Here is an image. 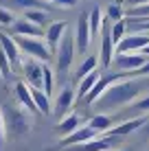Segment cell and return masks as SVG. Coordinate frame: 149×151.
<instances>
[{"label": "cell", "mask_w": 149, "mask_h": 151, "mask_svg": "<svg viewBox=\"0 0 149 151\" xmlns=\"http://www.w3.org/2000/svg\"><path fill=\"white\" fill-rule=\"evenodd\" d=\"M143 83L136 81V79H121L116 83H112L107 88V92L99 101L94 103L99 110H114V107H123V105H130L132 101L138 96V92H143Z\"/></svg>", "instance_id": "obj_1"}, {"label": "cell", "mask_w": 149, "mask_h": 151, "mask_svg": "<svg viewBox=\"0 0 149 151\" xmlns=\"http://www.w3.org/2000/svg\"><path fill=\"white\" fill-rule=\"evenodd\" d=\"M4 118V129L11 134L13 138L27 136L31 132V118L24 112V107H11V105H0Z\"/></svg>", "instance_id": "obj_2"}, {"label": "cell", "mask_w": 149, "mask_h": 151, "mask_svg": "<svg viewBox=\"0 0 149 151\" xmlns=\"http://www.w3.org/2000/svg\"><path fill=\"white\" fill-rule=\"evenodd\" d=\"M15 42H18L20 50H22L27 57H33V59H40L44 64H48V59L53 57L48 44H46L44 37H24V35H13Z\"/></svg>", "instance_id": "obj_3"}, {"label": "cell", "mask_w": 149, "mask_h": 151, "mask_svg": "<svg viewBox=\"0 0 149 151\" xmlns=\"http://www.w3.org/2000/svg\"><path fill=\"white\" fill-rule=\"evenodd\" d=\"M75 53H77V46H75V33L66 31L64 40L59 42V48L55 53V70L59 75H66L73 66V59H75Z\"/></svg>", "instance_id": "obj_4"}, {"label": "cell", "mask_w": 149, "mask_h": 151, "mask_svg": "<svg viewBox=\"0 0 149 151\" xmlns=\"http://www.w3.org/2000/svg\"><path fill=\"white\" fill-rule=\"evenodd\" d=\"M112 20H103V29H101V48H99V61L103 66V70H107L112 64H114V57H116V44L112 42Z\"/></svg>", "instance_id": "obj_5"}, {"label": "cell", "mask_w": 149, "mask_h": 151, "mask_svg": "<svg viewBox=\"0 0 149 151\" xmlns=\"http://www.w3.org/2000/svg\"><path fill=\"white\" fill-rule=\"evenodd\" d=\"M20 70L24 75V81L31 88H42L44 86V61L27 57V59H22V68Z\"/></svg>", "instance_id": "obj_6"}, {"label": "cell", "mask_w": 149, "mask_h": 151, "mask_svg": "<svg viewBox=\"0 0 149 151\" xmlns=\"http://www.w3.org/2000/svg\"><path fill=\"white\" fill-rule=\"evenodd\" d=\"M75 103H77V90L68 83V86H64L57 92V99H55V105H53V114L61 121L64 116L70 114V110H73Z\"/></svg>", "instance_id": "obj_7"}, {"label": "cell", "mask_w": 149, "mask_h": 151, "mask_svg": "<svg viewBox=\"0 0 149 151\" xmlns=\"http://www.w3.org/2000/svg\"><path fill=\"white\" fill-rule=\"evenodd\" d=\"M90 42H92L90 15L88 13H81L79 20H77V29H75V46H77V53L86 57V53H88V48H90Z\"/></svg>", "instance_id": "obj_8"}, {"label": "cell", "mask_w": 149, "mask_h": 151, "mask_svg": "<svg viewBox=\"0 0 149 151\" xmlns=\"http://www.w3.org/2000/svg\"><path fill=\"white\" fill-rule=\"evenodd\" d=\"M149 57L143 53H116L114 57V66L119 68V72H138V68L147 64Z\"/></svg>", "instance_id": "obj_9"}, {"label": "cell", "mask_w": 149, "mask_h": 151, "mask_svg": "<svg viewBox=\"0 0 149 151\" xmlns=\"http://www.w3.org/2000/svg\"><path fill=\"white\" fill-rule=\"evenodd\" d=\"M119 142V136H112V134H103V136H96L90 142L83 145H75L70 151H114V145Z\"/></svg>", "instance_id": "obj_10"}, {"label": "cell", "mask_w": 149, "mask_h": 151, "mask_svg": "<svg viewBox=\"0 0 149 151\" xmlns=\"http://www.w3.org/2000/svg\"><path fill=\"white\" fill-rule=\"evenodd\" d=\"M0 48L7 53L9 61H11L13 70L15 68H22V50H20L18 42H15L13 35H7L4 31H0Z\"/></svg>", "instance_id": "obj_11"}, {"label": "cell", "mask_w": 149, "mask_h": 151, "mask_svg": "<svg viewBox=\"0 0 149 151\" xmlns=\"http://www.w3.org/2000/svg\"><path fill=\"white\" fill-rule=\"evenodd\" d=\"M66 31H68V24H66L64 20L50 22L48 27H46L44 40H46V44H48V48H50V53H53V57H55V53H57V48H59V42L64 40Z\"/></svg>", "instance_id": "obj_12"}, {"label": "cell", "mask_w": 149, "mask_h": 151, "mask_svg": "<svg viewBox=\"0 0 149 151\" xmlns=\"http://www.w3.org/2000/svg\"><path fill=\"white\" fill-rule=\"evenodd\" d=\"M147 44H149V33L125 35L121 40V44H116V53H140Z\"/></svg>", "instance_id": "obj_13"}, {"label": "cell", "mask_w": 149, "mask_h": 151, "mask_svg": "<svg viewBox=\"0 0 149 151\" xmlns=\"http://www.w3.org/2000/svg\"><path fill=\"white\" fill-rule=\"evenodd\" d=\"M96 136H101V134H96L94 129L90 127V125H86V127L75 129L70 136L61 138V147H75V145H83V142H90V140H94Z\"/></svg>", "instance_id": "obj_14"}, {"label": "cell", "mask_w": 149, "mask_h": 151, "mask_svg": "<svg viewBox=\"0 0 149 151\" xmlns=\"http://www.w3.org/2000/svg\"><path fill=\"white\" fill-rule=\"evenodd\" d=\"M11 31H13V35H24V37H44V33H46V31H42V27L29 22L27 18L15 20L11 24Z\"/></svg>", "instance_id": "obj_15"}, {"label": "cell", "mask_w": 149, "mask_h": 151, "mask_svg": "<svg viewBox=\"0 0 149 151\" xmlns=\"http://www.w3.org/2000/svg\"><path fill=\"white\" fill-rule=\"evenodd\" d=\"M149 123V118L147 116H136V118H130V121H125V123H121L119 127H112L107 134H112V136H127V134H132V132H136V129H140V127H145V125Z\"/></svg>", "instance_id": "obj_16"}, {"label": "cell", "mask_w": 149, "mask_h": 151, "mask_svg": "<svg viewBox=\"0 0 149 151\" xmlns=\"http://www.w3.org/2000/svg\"><path fill=\"white\" fill-rule=\"evenodd\" d=\"M15 96H18V101H20V105L24 107L27 112H37V107H35V101H33V94H31V86L27 81H18L15 83Z\"/></svg>", "instance_id": "obj_17"}, {"label": "cell", "mask_w": 149, "mask_h": 151, "mask_svg": "<svg viewBox=\"0 0 149 151\" xmlns=\"http://www.w3.org/2000/svg\"><path fill=\"white\" fill-rule=\"evenodd\" d=\"M31 94H33L35 107H37L40 114H44V116H50V114H53V107H50V96L46 94L42 88H31Z\"/></svg>", "instance_id": "obj_18"}, {"label": "cell", "mask_w": 149, "mask_h": 151, "mask_svg": "<svg viewBox=\"0 0 149 151\" xmlns=\"http://www.w3.org/2000/svg\"><path fill=\"white\" fill-rule=\"evenodd\" d=\"M79 127H81V118L77 116V114L70 112L68 116H64L57 123V134H59L61 138H66V136H70V134H73L75 129H79Z\"/></svg>", "instance_id": "obj_19"}, {"label": "cell", "mask_w": 149, "mask_h": 151, "mask_svg": "<svg viewBox=\"0 0 149 151\" xmlns=\"http://www.w3.org/2000/svg\"><path fill=\"white\" fill-rule=\"evenodd\" d=\"M99 64H101V61H99V57H96V55H88V57H83V61L79 64V68L75 70V79H77V81H81L83 77H88L90 72H94L96 68H99Z\"/></svg>", "instance_id": "obj_20"}, {"label": "cell", "mask_w": 149, "mask_h": 151, "mask_svg": "<svg viewBox=\"0 0 149 151\" xmlns=\"http://www.w3.org/2000/svg\"><path fill=\"white\" fill-rule=\"evenodd\" d=\"M99 72H90L88 77H83V79L79 81V86H77V101H86V96L92 92V88H94V83L99 81Z\"/></svg>", "instance_id": "obj_21"}, {"label": "cell", "mask_w": 149, "mask_h": 151, "mask_svg": "<svg viewBox=\"0 0 149 151\" xmlns=\"http://www.w3.org/2000/svg\"><path fill=\"white\" fill-rule=\"evenodd\" d=\"M112 123H114V118L107 116V114H96V116H92L90 121H88V125L94 129L96 134H101V136L112 129Z\"/></svg>", "instance_id": "obj_22"}, {"label": "cell", "mask_w": 149, "mask_h": 151, "mask_svg": "<svg viewBox=\"0 0 149 151\" xmlns=\"http://www.w3.org/2000/svg\"><path fill=\"white\" fill-rule=\"evenodd\" d=\"M88 15H90V31H92V37H96V35H101V29H103L105 15L101 13V7H94Z\"/></svg>", "instance_id": "obj_23"}, {"label": "cell", "mask_w": 149, "mask_h": 151, "mask_svg": "<svg viewBox=\"0 0 149 151\" xmlns=\"http://www.w3.org/2000/svg\"><path fill=\"white\" fill-rule=\"evenodd\" d=\"M24 18H27L29 22L37 24V27H46V22H48V13H46L44 9H27V11H24Z\"/></svg>", "instance_id": "obj_24"}, {"label": "cell", "mask_w": 149, "mask_h": 151, "mask_svg": "<svg viewBox=\"0 0 149 151\" xmlns=\"http://www.w3.org/2000/svg\"><path fill=\"white\" fill-rule=\"evenodd\" d=\"M125 15H127V7H125V4H121V2L110 4V7H107V11H105V18H107V20H112V22L125 20Z\"/></svg>", "instance_id": "obj_25"}, {"label": "cell", "mask_w": 149, "mask_h": 151, "mask_svg": "<svg viewBox=\"0 0 149 151\" xmlns=\"http://www.w3.org/2000/svg\"><path fill=\"white\" fill-rule=\"evenodd\" d=\"M42 90L48 96H53V92H55V70L48 64H44V86H42Z\"/></svg>", "instance_id": "obj_26"}, {"label": "cell", "mask_w": 149, "mask_h": 151, "mask_svg": "<svg viewBox=\"0 0 149 151\" xmlns=\"http://www.w3.org/2000/svg\"><path fill=\"white\" fill-rule=\"evenodd\" d=\"M7 4H13V7H20V9H44L46 7V0H4Z\"/></svg>", "instance_id": "obj_27"}, {"label": "cell", "mask_w": 149, "mask_h": 151, "mask_svg": "<svg viewBox=\"0 0 149 151\" xmlns=\"http://www.w3.org/2000/svg\"><path fill=\"white\" fill-rule=\"evenodd\" d=\"M112 42L114 44H121V40L125 37V31H127V18L119 20V22H112Z\"/></svg>", "instance_id": "obj_28"}, {"label": "cell", "mask_w": 149, "mask_h": 151, "mask_svg": "<svg viewBox=\"0 0 149 151\" xmlns=\"http://www.w3.org/2000/svg\"><path fill=\"white\" fill-rule=\"evenodd\" d=\"M11 72H13L11 61H9L7 53H4V50L0 48V75H2V79H9V77H11Z\"/></svg>", "instance_id": "obj_29"}, {"label": "cell", "mask_w": 149, "mask_h": 151, "mask_svg": "<svg viewBox=\"0 0 149 151\" xmlns=\"http://www.w3.org/2000/svg\"><path fill=\"white\" fill-rule=\"evenodd\" d=\"M127 15H130V18H149V4L134 7V9H127Z\"/></svg>", "instance_id": "obj_30"}, {"label": "cell", "mask_w": 149, "mask_h": 151, "mask_svg": "<svg viewBox=\"0 0 149 151\" xmlns=\"http://www.w3.org/2000/svg\"><path fill=\"white\" fill-rule=\"evenodd\" d=\"M15 22V18H13V13L9 11V9H4V7H0V27H11V24Z\"/></svg>", "instance_id": "obj_31"}, {"label": "cell", "mask_w": 149, "mask_h": 151, "mask_svg": "<svg viewBox=\"0 0 149 151\" xmlns=\"http://www.w3.org/2000/svg\"><path fill=\"white\" fill-rule=\"evenodd\" d=\"M134 110H138V112H149V96L136 101V103H134Z\"/></svg>", "instance_id": "obj_32"}, {"label": "cell", "mask_w": 149, "mask_h": 151, "mask_svg": "<svg viewBox=\"0 0 149 151\" xmlns=\"http://www.w3.org/2000/svg\"><path fill=\"white\" fill-rule=\"evenodd\" d=\"M46 2L50 4H57V7H75L79 0H46Z\"/></svg>", "instance_id": "obj_33"}, {"label": "cell", "mask_w": 149, "mask_h": 151, "mask_svg": "<svg viewBox=\"0 0 149 151\" xmlns=\"http://www.w3.org/2000/svg\"><path fill=\"white\" fill-rule=\"evenodd\" d=\"M143 4H149V0H125V7H127V9L143 7Z\"/></svg>", "instance_id": "obj_34"}, {"label": "cell", "mask_w": 149, "mask_h": 151, "mask_svg": "<svg viewBox=\"0 0 149 151\" xmlns=\"http://www.w3.org/2000/svg\"><path fill=\"white\" fill-rule=\"evenodd\" d=\"M4 118H2V110H0V147H2V138H4Z\"/></svg>", "instance_id": "obj_35"}, {"label": "cell", "mask_w": 149, "mask_h": 151, "mask_svg": "<svg viewBox=\"0 0 149 151\" xmlns=\"http://www.w3.org/2000/svg\"><path fill=\"white\" fill-rule=\"evenodd\" d=\"M136 75H138V77H149V59H147V64L143 66V68H138Z\"/></svg>", "instance_id": "obj_36"}, {"label": "cell", "mask_w": 149, "mask_h": 151, "mask_svg": "<svg viewBox=\"0 0 149 151\" xmlns=\"http://www.w3.org/2000/svg\"><path fill=\"white\" fill-rule=\"evenodd\" d=\"M140 53H143V55H147V57H149V44H147V46H145V48H143V50H140Z\"/></svg>", "instance_id": "obj_37"}, {"label": "cell", "mask_w": 149, "mask_h": 151, "mask_svg": "<svg viewBox=\"0 0 149 151\" xmlns=\"http://www.w3.org/2000/svg\"><path fill=\"white\" fill-rule=\"evenodd\" d=\"M143 129H145V134H149V123L145 125V127H143Z\"/></svg>", "instance_id": "obj_38"}]
</instances>
